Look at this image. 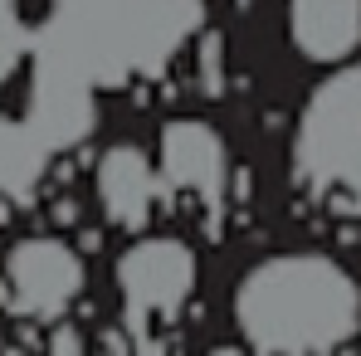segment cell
I'll list each match as a JSON object with an SVG mask.
<instances>
[{
	"instance_id": "6da1fadb",
	"label": "cell",
	"mask_w": 361,
	"mask_h": 356,
	"mask_svg": "<svg viewBox=\"0 0 361 356\" xmlns=\"http://www.w3.org/2000/svg\"><path fill=\"white\" fill-rule=\"evenodd\" d=\"M235 322L259 356L342 352L361 327V288L327 254H274L244 269Z\"/></svg>"
},
{
	"instance_id": "7a4b0ae2",
	"label": "cell",
	"mask_w": 361,
	"mask_h": 356,
	"mask_svg": "<svg viewBox=\"0 0 361 356\" xmlns=\"http://www.w3.org/2000/svg\"><path fill=\"white\" fill-rule=\"evenodd\" d=\"M113 278H118L127 332L137 337V332H152V322H176L190 307L195 278H200V259L176 235H147L118 254Z\"/></svg>"
},
{
	"instance_id": "3957f363",
	"label": "cell",
	"mask_w": 361,
	"mask_h": 356,
	"mask_svg": "<svg viewBox=\"0 0 361 356\" xmlns=\"http://www.w3.org/2000/svg\"><path fill=\"white\" fill-rule=\"evenodd\" d=\"M83 288H88V269L73 244L54 235H30L10 244L0 297L25 322H63V312L83 297Z\"/></svg>"
},
{
	"instance_id": "277c9868",
	"label": "cell",
	"mask_w": 361,
	"mask_h": 356,
	"mask_svg": "<svg viewBox=\"0 0 361 356\" xmlns=\"http://www.w3.org/2000/svg\"><path fill=\"white\" fill-rule=\"evenodd\" d=\"M157 171L171 190H190V195L215 205L225 180H230V147H225L220 127L205 118L166 122L161 147H157Z\"/></svg>"
},
{
	"instance_id": "5b68a950",
	"label": "cell",
	"mask_w": 361,
	"mask_h": 356,
	"mask_svg": "<svg viewBox=\"0 0 361 356\" xmlns=\"http://www.w3.org/2000/svg\"><path fill=\"white\" fill-rule=\"evenodd\" d=\"M157 195H161V176H157V166L142 147L118 142V147L103 152V161H98V205H103L108 225L137 235L152 220Z\"/></svg>"
},
{
	"instance_id": "8992f818",
	"label": "cell",
	"mask_w": 361,
	"mask_h": 356,
	"mask_svg": "<svg viewBox=\"0 0 361 356\" xmlns=\"http://www.w3.org/2000/svg\"><path fill=\"white\" fill-rule=\"evenodd\" d=\"M288 44L307 63H347L361 54V0H288Z\"/></svg>"
},
{
	"instance_id": "52a82bcc",
	"label": "cell",
	"mask_w": 361,
	"mask_h": 356,
	"mask_svg": "<svg viewBox=\"0 0 361 356\" xmlns=\"http://www.w3.org/2000/svg\"><path fill=\"white\" fill-rule=\"evenodd\" d=\"M220 68H225V39H220V35H205V39H200V54H195V73H200V88H205L210 98L225 93V88H220V83H225Z\"/></svg>"
},
{
	"instance_id": "ba28073f",
	"label": "cell",
	"mask_w": 361,
	"mask_h": 356,
	"mask_svg": "<svg viewBox=\"0 0 361 356\" xmlns=\"http://www.w3.org/2000/svg\"><path fill=\"white\" fill-rule=\"evenodd\" d=\"M44 356H88V337L73 322H54V332L44 342Z\"/></svg>"
},
{
	"instance_id": "9c48e42d",
	"label": "cell",
	"mask_w": 361,
	"mask_h": 356,
	"mask_svg": "<svg viewBox=\"0 0 361 356\" xmlns=\"http://www.w3.org/2000/svg\"><path fill=\"white\" fill-rule=\"evenodd\" d=\"M103 356H137V342H132V332H122V327H108V332H103Z\"/></svg>"
},
{
	"instance_id": "30bf717a",
	"label": "cell",
	"mask_w": 361,
	"mask_h": 356,
	"mask_svg": "<svg viewBox=\"0 0 361 356\" xmlns=\"http://www.w3.org/2000/svg\"><path fill=\"white\" fill-rule=\"evenodd\" d=\"M132 342H137V356H166V347H161V337H157V332H137Z\"/></svg>"
},
{
	"instance_id": "8fae6325",
	"label": "cell",
	"mask_w": 361,
	"mask_h": 356,
	"mask_svg": "<svg viewBox=\"0 0 361 356\" xmlns=\"http://www.w3.org/2000/svg\"><path fill=\"white\" fill-rule=\"evenodd\" d=\"M54 220H63V225H73V220H78V210H73V200H59V205H54Z\"/></svg>"
},
{
	"instance_id": "7c38bea8",
	"label": "cell",
	"mask_w": 361,
	"mask_h": 356,
	"mask_svg": "<svg viewBox=\"0 0 361 356\" xmlns=\"http://www.w3.org/2000/svg\"><path fill=\"white\" fill-rule=\"evenodd\" d=\"M78 244H83V254H93V249H103V235H98V230H83Z\"/></svg>"
},
{
	"instance_id": "4fadbf2b",
	"label": "cell",
	"mask_w": 361,
	"mask_h": 356,
	"mask_svg": "<svg viewBox=\"0 0 361 356\" xmlns=\"http://www.w3.org/2000/svg\"><path fill=\"white\" fill-rule=\"evenodd\" d=\"M205 356H249L244 347H235V342H220V347H210Z\"/></svg>"
},
{
	"instance_id": "5bb4252c",
	"label": "cell",
	"mask_w": 361,
	"mask_h": 356,
	"mask_svg": "<svg viewBox=\"0 0 361 356\" xmlns=\"http://www.w3.org/2000/svg\"><path fill=\"white\" fill-rule=\"evenodd\" d=\"M322 356H332V352H322Z\"/></svg>"
}]
</instances>
